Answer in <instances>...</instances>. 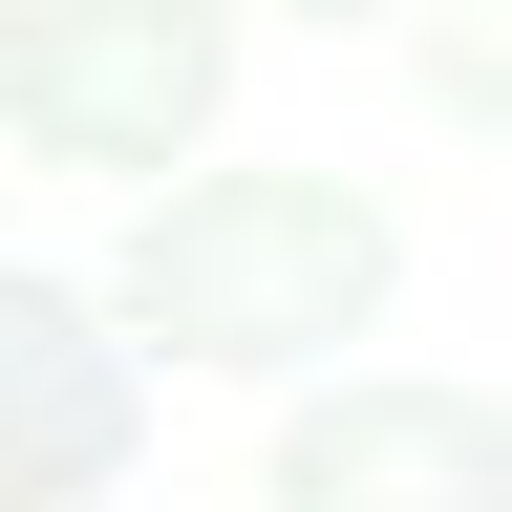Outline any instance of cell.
I'll return each mask as SVG.
<instances>
[{
	"mask_svg": "<svg viewBox=\"0 0 512 512\" xmlns=\"http://www.w3.org/2000/svg\"><path fill=\"white\" fill-rule=\"evenodd\" d=\"M384 278H406V235H384V192L342 171H192L150 235H128V363H320V342H363Z\"/></svg>",
	"mask_w": 512,
	"mask_h": 512,
	"instance_id": "1",
	"label": "cell"
},
{
	"mask_svg": "<svg viewBox=\"0 0 512 512\" xmlns=\"http://www.w3.org/2000/svg\"><path fill=\"white\" fill-rule=\"evenodd\" d=\"M235 86V0H0V128L43 171H171Z\"/></svg>",
	"mask_w": 512,
	"mask_h": 512,
	"instance_id": "2",
	"label": "cell"
},
{
	"mask_svg": "<svg viewBox=\"0 0 512 512\" xmlns=\"http://www.w3.org/2000/svg\"><path fill=\"white\" fill-rule=\"evenodd\" d=\"M278 512H512L491 384H320L278 427Z\"/></svg>",
	"mask_w": 512,
	"mask_h": 512,
	"instance_id": "3",
	"label": "cell"
},
{
	"mask_svg": "<svg viewBox=\"0 0 512 512\" xmlns=\"http://www.w3.org/2000/svg\"><path fill=\"white\" fill-rule=\"evenodd\" d=\"M128 448H150L128 320H86L64 278H0V512H86Z\"/></svg>",
	"mask_w": 512,
	"mask_h": 512,
	"instance_id": "4",
	"label": "cell"
},
{
	"mask_svg": "<svg viewBox=\"0 0 512 512\" xmlns=\"http://www.w3.org/2000/svg\"><path fill=\"white\" fill-rule=\"evenodd\" d=\"M406 64L448 128H512V0H406Z\"/></svg>",
	"mask_w": 512,
	"mask_h": 512,
	"instance_id": "5",
	"label": "cell"
},
{
	"mask_svg": "<svg viewBox=\"0 0 512 512\" xmlns=\"http://www.w3.org/2000/svg\"><path fill=\"white\" fill-rule=\"evenodd\" d=\"M278 22H406V0H278Z\"/></svg>",
	"mask_w": 512,
	"mask_h": 512,
	"instance_id": "6",
	"label": "cell"
}]
</instances>
